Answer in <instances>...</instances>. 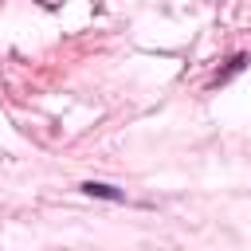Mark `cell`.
<instances>
[{"instance_id":"cell-1","label":"cell","mask_w":251,"mask_h":251,"mask_svg":"<svg viewBox=\"0 0 251 251\" xmlns=\"http://www.w3.org/2000/svg\"><path fill=\"white\" fill-rule=\"evenodd\" d=\"M82 192H86V196H102V200H122V192H118V188H110V184H94V180H90V184H82Z\"/></svg>"}]
</instances>
